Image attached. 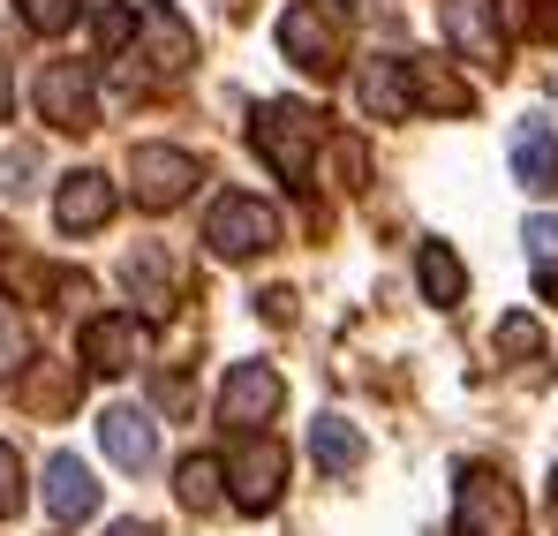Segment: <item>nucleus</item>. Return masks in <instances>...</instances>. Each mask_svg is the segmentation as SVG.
<instances>
[{
    "instance_id": "obj_25",
    "label": "nucleus",
    "mask_w": 558,
    "mask_h": 536,
    "mask_svg": "<svg viewBox=\"0 0 558 536\" xmlns=\"http://www.w3.org/2000/svg\"><path fill=\"white\" fill-rule=\"evenodd\" d=\"M498 356H513V362H536V356H544V325H536L529 310H513V318L498 325Z\"/></svg>"
},
{
    "instance_id": "obj_14",
    "label": "nucleus",
    "mask_w": 558,
    "mask_h": 536,
    "mask_svg": "<svg viewBox=\"0 0 558 536\" xmlns=\"http://www.w3.org/2000/svg\"><path fill=\"white\" fill-rule=\"evenodd\" d=\"M46 514H53V522H92L98 514V484H92V468H84L76 453H53V461H46Z\"/></svg>"
},
{
    "instance_id": "obj_12",
    "label": "nucleus",
    "mask_w": 558,
    "mask_h": 536,
    "mask_svg": "<svg viewBox=\"0 0 558 536\" xmlns=\"http://www.w3.org/2000/svg\"><path fill=\"white\" fill-rule=\"evenodd\" d=\"M53 219H61V235H98V227L113 219V181L98 175V167L61 175V189H53Z\"/></svg>"
},
{
    "instance_id": "obj_24",
    "label": "nucleus",
    "mask_w": 558,
    "mask_h": 536,
    "mask_svg": "<svg viewBox=\"0 0 558 536\" xmlns=\"http://www.w3.org/2000/svg\"><path fill=\"white\" fill-rule=\"evenodd\" d=\"M15 15H23L38 38H61V31L84 15V0H15Z\"/></svg>"
},
{
    "instance_id": "obj_22",
    "label": "nucleus",
    "mask_w": 558,
    "mask_h": 536,
    "mask_svg": "<svg viewBox=\"0 0 558 536\" xmlns=\"http://www.w3.org/2000/svg\"><path fill=\"white\" fill-rule=\"evenodd\" d=\"M174 491H182L189 514H211V507L227 499V468H219L211 453H189L182 468H174Z\"/></svg>"
},
{
    "instance_id": "obj_21",
    "label": "nucleus",
    "mask_w": 558,
    "mask_h": 536,
    "mask_svg": "<svg viewBox=\"0 0 558 536\" xmlns=\"http://www.w3.org/2000/svg\"><path fill=\"white\" fill-rule=\"evenodd\" d=\"M415 279H423V295L438 302V310H453L468 295V265L446 250V242H423V258H415Z\"/></svg>"
},
{
    "instance_id": "obj_6",
    "label": "nucleus",
    "mask_w": 558,
    "mask_h": 536,
    "mask_svg": "<svg viewBox=\"0 0 558 536\" xmlns=\"http://www.w3.org/2000/svg\"><path fill=\"white\" fill-rule=\"evenodd\" d=\"M279 491H287V446H279L272 431H242V446L227 461V499L242 514H272Z\"/></svg>"
},
{
    "instance_id": "obj_32",
    "label": "nucleus",
    "mask_w": 558,
    "mask_h": 536,
    "mask_svg": "<svg viewBox=\"0 0 558 536\" xmlns=\"http://www.w3.org/2000/svg\"><path fill=\"white\" fill-rule=\"evenodd\" d=\"M551 499H558V468H551Z\"/></svg>"
},
{
    "instance_id": "obj_9",
    "label": "nucleus",
    "mask_w": 558,
    "mask_h": 536,
    "mask_svg": "<svg viewBox=\"0 0 558 536\" xmlns=\"http://www.w3.org/2000/svg\"><path fill=\"white\" fill-rule=\"evenodd\" d=\"M151 348V325L136 318V310H106V318H84V370L98 378H121V370H136Z\"/></svg>"
},
{
    "instance_id": "obj_3",
    "label": "nucleus",
    "mask_w": 558,
    "mask_h": 536,
    "mask_svg": "<svg viewBox=\"0 0 558 536\" xmlns=\"http://www.w3.org/2000/svg\"><path fill=\"white\" fill-rule=\"evenodd\" d=\"M121 61H129V76H144V84H174V76H189V61H196L189 15L174 8V0H144V8H136V46H129Z\"/></svg>"
},
{
    "instance_id": "obj_16",
    "label": "nucleus",
    "mask_w": 558,
    "mask_h": 536,
    "mask_svg": "<svg viewBox=\"0 0 558 536\" xmlns=\"http://www.w3.org/2000/svg\"><path fill=\"white\" fill-rule=\"evenodd\" d=\"M15 393H23V408H31V416H69V408H76V393H84V370H76V362H31Z\"/></svg>"
},
{
    "instance_id": "obj_28",
    "label": "nucleus",
    "mask_w": 558,
    "mask_h": 536,
    "mask_svg": "<svg viewBox=\"0 0 558 536\" xmlns=\"http://www.w3.org/2000/svg\"><path fill=\"white\" fill-rule=\"evenodd\" d=\"M0 175H8V181H0L8 196H31V189H38V181H31V175H38V152H8V167H0Z\"/></svg>"
},
{
    "instance_id": "obj_7",
    "label": "nucleus",
    "mask_w": 558,
    "mask_h": 536,
    "mask_svg": "<svg viewBox=\"0 0 558 536\" xmlns=\"http://www.w3.org/2000/svg\"><path fill=\"white\" fill-rule=\"evenodd\" d=\"M38 114L61 129V136H84L98 129V84L84 61H46L38 69Z\"/></svg>"
},
{
    "instance_id": "obj_2",
    "label": "nucleus",
    "mask_w": 558,
    "mask_h": 536,
    "mask_svg": "<svg viewBox=\"0 0 558 536\" xmlns=\"http://www.w3.org/2000/svg\"><path fill=\"white\" fill-rule=\"evenodd\" d=\"M317 114L310 106H294V98H265L257 114H250V144H257V159L272 167L294 196L310 189V175H317Z\"/></svg>"
},
{
    "instance_id": "obj_30",
    "label": "nucleus",
    "mask_w": 558,
    "mask_h": 536,
    "mask_svg": "<svg viewBox=\"0 0 558 536\" xmlns=\"http://www.w3.org/2000/svg\"><path fill=\"white\" fill-rule=\"evenodd\" d=\"M106 536H159V529H151V522H113Z\"/></svg>"
},
{
    "instance_id": "obj_20",
    "label": "nucleus",
    "mask_w": 558,
    "mask_h": 536,
    "mask_svg": "<svg viewBox=\"0 0 558 536\" xmlns=\"http://www.w3.org/2000/svg\"><path fill=\"white\" fill-rule=\"evenodd\" d=\"M408 98L415 106H438V114H468L475 106V91L453 69H438V61H408Z\"/></svg>"
},
{
    "instance_id": "obj_26",
    "label": "nucleus",
    "mask_w": 558,
    "mask_h": 536,
    "mask_svg": "<svg viewBox=\"0 0 558 536\" xmlns=\"http://www.w3.org/2000/svg\"><path fill=\"white\" fill-rule=\"evenodd\" d=\"M521 242H529L536 272H551V265H558V219H551V212H536V219L521 227Z\"/></svg>"
},
{
    "instance_id": "obj_17",
    "label": "nucleus",
    "mask_w": 558,
    "mask_h": 536,
    "mask_svg": "<svg viewBox=\"0 0 558 536\" xmlns=\"http://www.w3.org/2000/svg\"><path fill=\"white\" fill-rule=\"evenodd\" d=\"M121 279H129V295L144 302V318H167V310H174V265H167V250H159V242L129 250Z\"/></svg>"
},
{
    "instance_id": "obj_18",
    "label": "nucleus",
    "mask_w": 558,
    "mask_h": 536,
    "mask_svg": "<svg viewBox=\"0 0 558 536\" xmlns=\"http://www.w3.org/2000/svg\"><path fill=\"white\" fill-rule=\"evenodd\" d=\"M363 431H355V424H348V416H317V424H310V461H317V468H325V476H348V468H363Z\"/></svg>"
},
{
    "instance_id": "obj_13",
    "label": "nucleus",
    "mask_w": 558,
    "mask_h": 536,
    "mask_svg": "<svg viewBox=\"0 0 558 536\" xmlns=\"http://www.w3.org/2000/svg\"><path fill=\"white\" fill-rule=\"evenodd\" d=\"M513 181L529 189V196H551L558 189V129L551 121H513Z\"/></svg>"
},
{
    "instance_id": "obj_15",
    "label": "nucleus",
    "mask_w": 558,
    "mask_h": 536,
    "mask_svg": "<svg viewBox=\"0 0 558 536\" xmlns=\"http://www.w3.org/2000/svg\"><path fill=\"white\" fill-rule=\"evenodd\" d=\"M98 439H106V453H113L121 468H136V476L159 461V424H151L144 408H106V416H98Z\"/></svg>"
},
{
    "instance_id": "obj_31",
    "label": "nucleus",
    "mask_w": 558,
    "mask_h": 536,
    "mask_svg": "<svg viewBox=\"0 0 558 536\" xmlns=\"http://www.w3.org/2000/svg\"><path fill=\"white\" fill-rule=\"evenodd\" d=\"M0 114H8V61H0Z\"/></svg>"
},
{
    "instance_id": "obj_10",
    "label": "nucleus",
    "mask_w": 558,
    "mask_h": 536,
    "mask_svg": "<svg viewBox=\"0 0 558 536\" xmlns=\"http://www.w3.org/2000/svg\"><path fill=\"white\" fill-rule=\"evenodd\" d=\"M438 31H446V46L461 61L506 69V31H498V8L490 0H438Z\"/></svg>"
},
{
    "instance_id": "obj_1",
    "label": "nucleus",
    "mask_w": 558,
    "mask_h": 536,
    "mask_svg": "<svg viewBox=\"0 0 558 536\" xmlns=\"http://www.w3.org/2000/svg\"><path fill=\"white\" fill-rule=\"evenodd\" d=\"M348 38H355V15H348L340 0H294V8L279 15V53H287L302 76H317V84H332V76L348 69Z\"/></svg>"
},
{
    "instance_id": "obj_29",
    "label": "nucleus",
    "mask_w": 558,
    "mask_h": 536,
    "mask_svg": "<svg viewBox=\"0 0 558 536\" xmlns=\"http://www.w3.org/2000/svg\"><path fill=\"white\" fill-rule=\"evenodd\" d=\"M265 318H272V325H287V318H294V295H287V287H272V295H265Z\"/></svg>"
},
{
    "instance_id": "obj_11",
    "label": "nucleus",
    "mask_w": 558,
    "mask_h": 536,
    "mask_svg": "<svg viewBox=\"0 0 558 536\" xmlns=\"http://www.w3.org/2000/svg\"><path fill=\"white\" fill-rule=\"evenodd\" d=\"M279 401H287V385H279L272 362H234L227 385H219V424L257 431V424H272V416H279Z\"/></svg>"
},
{
    "instance_id": "obj_27",
    "label": "nucleus",
    "mask_w": 558,
    "mask_h": 536,
    "mask_svg": "<svg viewBox=\"0 0 558 536\" xmlns=\"http://www.w3.org/2000/svg\"><path fill=\"white\" fill-rule=\"evenodd\" d=\"M8 514H23V461L0 439V522H8Z\"/></svg>"
},
{
    "instance_id": "obj_5",
    "label": "nucleus",
    "mask_w": 558,
    "mask_h": 536,
    "mask_svg": "<svg viewBox=\"0 0 558 536\" xmlns=\"http://www.w3.org/2000/svg\"><path fill=\"white\" fill-rule=\"evenodd\" d=\"M453 529L461 536H521L529 529V507L521 491L498 476V468H461V499H453Z\"/></svg>"
},
{
    "instance_id": "obj_19",
    "label": "nucleus",
    "mask_w": 558,
    "mask_h": 536,
    "mask_svg": "<svg viewBox=\"0 0 558 536\" xmlns=\"http://www.w3.org/2000/svg\"><path fill=\"white\" fill-rule=\"evenodd\" d=\"M363 114H377V121H408V114H415V98H408V61H371V69H363Z\"/></svg>"
},
{
    "instance_id": "obj_8",
    "label": "nucleus",
    "mask_w": 558,
    "mask_h": 536,
    "mask_svg": "<svg viewBox=\"0 0 558 536\" xmlns=\"http://www.w3.org/2000/svg\"><path fill=\"white\" fill-rule=\"evenodd\" d=\"M129 189H136L144 212H174L196 189V159H189L182 144H136L129 152Z\"/></svg>"
},
{
    "instance_id": "obj_4",
    "label": "nucleus",
    "mask_w": 558,
    "mask_h": 536,
    "mask_svg": "<svg viewBox=\"0 0 558 536\" xmlns=\"http://www.w3.org/2000/svg\"><path fill=\"white\" fill-rule=\"evenodd\" d=\"M279 242V212L265 196H250V189H227L211 212H204V250L219 258V265H242V258H265Z\"/></svg>"
},
{
    "instance_id": "obj_23",
    "label": "nucleus",
    "mask_w": 558,
    "mask_h": 536,
    "mask_svg": "<svg viewBox=\"0 0 558 536\" xmlns=\"http://www.w3.org/2000/svg\"><path fill=\"white\" fill-rule=\"evenodd\" d=\"M31 348H38L31 318H23V310H15V295L0 287V378H23V370H31Z\"/></svg>"
}]
</instances>
